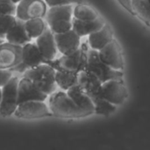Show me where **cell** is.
Returning a JSON list of instances; mask_svg holds the SVG:
<instances>
[{"label":"cell","instance_id":"1","mask_svg":"<svg viewBox=\"0 0 150 150\" xmlns=\"http://www.w3.org/2000/svg\"><path fill=\"white\" fill-rule=\"evenodd\" d=\"M49 97V108L53 116L61 119H80L92 115L91 112L80 108L66 91H54Z\"/></svg>","mask_w":150,"mask_h":150},{"label":"cell","instance_id":"2","mask_svg":"<svg viewBox=\"0 0 150 150\" xmlns=\"http://www.w3.org/2000/svg\"><path fill=\"white\" fill-rule=\"evenodd\" d=\"M55 69L47 63H42L34 68L29 69L23 73L22 76L30 79L33 83L43 93L50 96L56 91Z\"/></svg>","mask_w":150,"mask_h":150},{"label":"cell","instance_id":"3","mask_svg":"<svg viewBox=\"0 0 150 150\" xmlns=\"http://www.w3.org/2000/svg\"><path fill=\"white\" fill-rule=\"evenodd\" d=\"M88 47L86 44H82L80 47L68 54H62L58 59L47 61L46 63L52 66L55 70L65 69L80 73L86 69L88 62Z\"/></svg>","mask_w":150,"mask_h":150},{"label":"cell","instance_id":"4","mask_svg":"<svg viewBox=\"0 0 150 150\" xmlns=\"http://www.w3.org/2000/svg\"><path fill=\"white\" fill-rule=\"evenodd\" d=\"M45 17L47 26L54 33H64L72 29L73 6L66 4L49 7Z\"/></svg>","mask_w":150,"mask_h":150},{"label":"cell","instance_id":"5","mask_svg":"<svg viewBox=\"0 0 150 150\" xmlns=\"http://www.w3.org/2000/svg\"><path fill=\"white\" fill-rule=\"evenodd\" d=\"M95 74L102 83L111 79L123 78V70H117L104 62L99 57L98 51L94 49L88 50V62L86 69Z\"/></svg>","mask_w":150,"mask_h":150},{"label":"cell","instance_id":"6","mask_svg":"<svg viewBox=\"0 0 150 150\" xmlns=\"http://www.w3.org/2000/svg\"><path fill=\"white\" fill-rule=\"evenodd\" d=\"M19 78L12 76L10 81L4 85L1 94L0 102V116L4 118L11 117L14 114L18 103V85Z\"/></svg>","mask_w":150,"mask_h":150},{"label":"cell","instance_id":"7","mask_svg":"<svg viewBox=\"0 0 150 150\" xmlns=\"http://www.w3.org/2000/svg\"><path fill=\"white\" fill-rule=\"evenodd\" d=\"M13 115L22 120H36L53 116L47 103L38 100L18 104Z\"/></svg>","mask_w":150,"mask_h":150},{"label":"cell","instance_id":"8","mask_svg":"<svg viewBox=\"0 0 150 150\" xmlns=\"http://www.w3.org/2000/svg\"><path fill=\"white\" fill-rule=\"evenodd\" d=\"M128 95V90L123 78L111 79L102 83V98L115 105H122Z\"/></svg>","mask_w":150,"mask_h":150},{"label":"cell","instance_id":"9","mask_svg":"<svg viewBox=\"0 0 150 150\" xmlns=\"http://www.w3.org/2000/svg\"><path fill=\"white\" fill-rule=\"evenodd\" d=\"M47 11L45 0H21L16 4L15 16L18 19L26 20L33 18H44Z\"/></svg>","mask_w":150,"mask_h":150},{"label":"cell","instance_id":"10","mask_svg":"<svg viewBox=\"0 0 150 150\" xmlns=\"http://www.w3.org/2000/svg\"><path fill=\"white\" fill-rule=\"evenodd\" d=\"M42 63H45V60L42 57L36 43L28 42L22 46V54L20 62L11 69V70L18 71L19 73H24L25 70L39 66Z\"/></svg>","mask_w":150,"mask_h":150},{"label":"cell","instance_id":"11","mask_svg":"<svg viewBox=\"0 0 150 150\" xmlns=\"http://www.w3.org/2000/svg\"><path fill=\"white\" fill-rule=\"evenodd\" d=\"M99 57L107 65L117 70H124L125 62L120 44L117 39H113L106 46L98 51Z\"/></svg>","mask_w":150,"mask_h":150},{"label":"cell","instance_id":"12","mask_svg":"<svg viewBox=\"0 0 150 150\" xmlns=\"http://www.w3.org/2000/svg\"><path fill=\"white\" fill-rule=\"evenodd\" d=\"M48 96L40 91L33 82L27 77L22 76L18 80V103L21 104L27 101H46Z\"/></svg>","mask_w":150,"mask_h":150},{"label":"cell","instance_id":"13","mask_svg":"<svg viewBox=\"0 0 150 150\" xmlns=\"http://www.w3.org/2000/svg\"><path fill=\"white\" fill-rule=\"evenodd\" d=\"M35 43L42 57L44 58L45 62L56 58L58 48L56 46L54 33L48 26L38 38L35 39Z\"/></svg>","mask_w":150,"mask_h":150},{"label":"cell","instance_id":"14","mask_svg":"<svg viewBox=\"0 0 150 150\" xmlns=\"http://www.w3.org/2000/svg\"><path fill=\"white\" fill-rule=\"evenodd\" d=\"M22 46L4 41L0 45V69H12L21 61Z\"/></svg>","mask_w":150,"mask_h":150},{"label":"cell","instance_id":"15","mask_svg":"<svg viewBox=\"0 0 150 150\" xmlns=\"http://www.w3.org/2000/svg\"><path fill=\"white\" fill-rule=\"evenodd\" d=\"M77 83L82 87L85 93L92 99V101L101 96L102 82L99 78L91 71L83 70L78 75Z\"/></svg>","mask_w":150,"mask_h":150},{"label":"cell","instance_id":"16","mask_svg":"<svg viewBox=\"0 0 150 150\" xmlns=\"http://www.w3.org/2000/svg\"><path fill=\"white\" fill-rule=\"evenodd\" d=\"M58 52L62 54H68L77 50L81 46V37L70 29L64 33H54Z\"/></svg>","mask_w":150,"mask_h":150},{"label":"cell","instance_id":"17","mask_svg":"<svg viewBox=\"0 0 150 150\" xmlns=\"http://www.w3.org/2000/svg\"><path fill=\"white\" fill-rule=\"evenodd\" d=\"M114 39L113 30L110 24L105 23L99 30L88 35V42L91 49L99 51Z\"/></svg>","mask_w":150,"mask_h":150},{"label":"cell","instance_id":"18","mask_svg":"<svg viewBox=\"0 0 150 150\" xmlns=\"http://www.w3.org/2000/svg\"><path fill=\"white\" fill-rule=\"evenodd\" d=\"M105 23H106L105 20L100 16L91 20H81L73 18L72 29L80 37H83V36H88L91 33L99 30L105 25Z\"/></svg>","mask_w":150,"mask_h":150},{"label":"cell","instance_id":"19","mask_svg":"<svg viewBox=\"0 0 150 150\" xmlns=\"http://www.w3.org/2000/svg\"><path fill=\"white\" fill-rule=\"evenodd\" d=\"M4 40L7 42L19 46H23L32 40V39L30 38L25 30V22L18 18L14 25L10 29V31L5 35Z\"/></svg>","mask_w":150,"mask_h":150},{"label":"cell","instance_id":"20","mask_svg":"<svg viewBox=\"0 0 150 150\" xmlns=\"http://www.w3.org/2000/svg\"><path fill=\"white\" fill-rule=\"evenodd\" d=\"M66 92L80 108L94 114V104L92 99L85 93L78 83L71 86L68 91H66Z\"/></svg>","mask_w":150,"mask_h":150},{"label":"cell","instance_id":"21","mask_svg":"<svg viewBox=\"0 0 150 150\" xmlns=\"http://www.w3.org/2000/svg\"><path fill=\"white\" fill-rule=\"evenodd\" d=\"M79 73L65 70V69H58L55 71V82L57 87L61 88L62 91H68L71 86L77 83Z\"/></svg>","mask_w":150,"mask_h":150},{"label":"cell","instance_id":"22","mask_svg":"<svg viewBox=\"0 0 150 150\" xmlns=\"http://www.w3.org/2000/svg\"><path fill=\"white\" fill-rule=\"evenodd\" d=\"M134 16L150 27V0H132Z\"/></svg>","mask_w":150,"mask_h":150},{"label":"cell","instance_id":"23","mask_svg":"<svg viewBox=\"0 0 150 150\" xmlns=\"http://www.w3.org/2000/svg\"><path fill=\"white\" fill-rule=\"evenodd\" d=\"M25 30L32 40L38 38L47 27V22L43 18H28L24 21Z\"/></svg>","mask_w":150,"mask_h":150},{"label":"cell","instance_id":"24","mask_svg":"<svg viewBox=\"0 0 150 150\" xmlns=\"http://www.w3.org/2000/svg\"><path fill=\"white\" fill-rule=\"evenodd\" d=\"M99 17L98 12L91 5L83 2L76 4L73 8V18L81 20H91Z\"/></svg>","mask_w":150,"mask_h":150},{"label":"cell","instance_id":"25","mask_svg":"<svg viewBox=\"0 0 150 150\" xmlns=\"http://www.w3.org/2000/svg\"><path fill=\"white\" fill-rule=\"evenodd\" d=\"M94 104V113L102 116H110L116 112L117 108L115 105L107 101L104 98L100 97L93 100Z\"/></svg>","mask_w":150,"mask_h":150},{"label":"cell","instance_id":"26","mask_svg":"<svg viewBox=\"0 0 150 150\" xmlns=\"http://www.w3.org/2000/svg\"><path fill=\"white\" fill-rule=\"evenodd\" d=\"M17 21L15 15L4 14L0 16V38L4 39L7 33L14 25Z\"/></svg>","mask_w":150,"mask_h":150},{"label":"cell","instance_id":"27","mask_svg":"<svg viewBox=\"0 0 150 150\" xmlns=\"http://www.w3.org/2000/svg\"><path fill=\"white\" fill-rule=\"evenodd\" d=\"M13 76V72L9 69H0V88L5 85Z\"/></svg>","mask_w":150,"mask_h":150},{"label":"cell","instance_id":"28","mask_svg":"<svg viewBox=\"0 0 150 150\" xmlns=\"http://www.w3.org/2000/svg\"><path fill=\"white\" fill-rule=\"evenodd\" d=\"M47 6H58V5H66V4H73L82 3L83 0H45Z\"/></svg>","mask_w":150,"mask_h":150},{"label":"cell","instance_id":"29","mask_svg":"<svg viewBox=\"0 0 150 150\" xmlns=\"http://www.w3.org/2000/svg\"><path fill=\"white\" fill-rule=\"evenodd\" d=\"M0 6L7 10L9 14L15 15L16 13V4L11 0H0Z\"/></svg>","mask_w":150,"mask_h":150},{"label":"cell","instance_id":"30","mask_svg":"<svg viewBox=\"0 0 150 150\" xmlns=\"http://www.w3.org/2000/svg\"><path fill=\"white\" fill-rule=\"evenodd\" d=\"M117 1L127 12H129L131 15L134 16L133 9H132V0H117Z\"/></svg>","mask_w":150,"mask_h":150},{"label":"cell","instance_id":"31","mask_svg":"<svg viewBox=\"0 0 150 150\" xmlns=\"http://www.w3.org/2000/svg\"><path fill=\"white\" fill-rule=\"evenodd\" d=\"M4 14H9V13H8V11H7L6 9H4V7L0 6V16L4 15Z\"/></svg>","mask_w":150,"mask_h":150},{"label":"cell","instance_id":"32","mask_svg":"<svg viewBox=\"0 0 150 150\" xmlns=\"http://www.w3.org/2000/svg\"><path fill=\"white\" fill-rule=\"evenodd\" d=\"M11 1H12V2H13L14 4H18V2H20L21 0H11Z\"/></svg>","mask_w":150,"mask_h":150},{"label":"cell","instance_id":"33","mask_svg":"<svg viewBox=\"0 0 150 150\" xmlns=\"http://www.w3.org/2000/svg\"><path fill=\"white\" fill-rule=\"evenodd\" d=\"M4 40H5L4 39H3V38H0V45H1V44H2V43L4 41Z\"/></svg>","mask_w":150,"mask_h":150},{"label":"cell","instance_id":"34","mask_svg":"<svg viewBox=\"0 0 150 150\" xmlns=\"http://www.w3.org/2000/svg\"><path fill=\"white\" fill-rule=\"evenodd\" d=\"M1 94H2V89L0 88V102H1Z\"/></svg>","mask_w":150,"mask_h":150}]
</instances>
